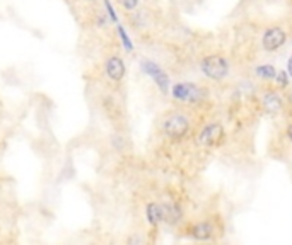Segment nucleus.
<instances>
[{
    "label": "nucleus",
    "instance_id": "nucleus-14",
    "mask_svg": "<svg viewBox=\"0 0 292 245\" xmlns=\"http://www.w3.org/2000/svg\"><path fill=\"white\" fill-rule=\"evenodd\" d=\"M103 6H104V9H106L108 17L111 19L113 22H118V16H116V12H114V9H113V6H111V2H109V0H103Z\"/></svg>",
    "mask_w": 292,
    "mask_h": 245
},
{
    "label": "nucleus",
    "instance_id": "nucleus-9",
    "mask_svg": "<svg viewBox=\"0 0 292 245\" xmlns=\"http://www.w3.org/2000/svg\"><path fill=\"white\" fill-rule=\"evenodd\" d=\"M162 206V222L176 225L181 220V209L173 203H161Z\"/></svg>",
    "mask_w": 292,
    "mask_h": 245
},
{
    "label": "nucleus",
    "instance_id": "nucleus-1",
    "mask_svg": "<svg viewBox=\"0 0 292 245\" xmlns=\"http://www.w3.org/2000/svg\"><path fill=\"white\" fill-rule=\"evenodd\" d=\"M202 72L212 80H224L229 74V63L222 55H209L202 60Z\"/></svg>",
    "mask_w": 292,
    "mask_h": 245
},
{
    "label": "nucleus",
    "instance_id": "nucleus-10",
    "mask_svg": "<svg viewBox=\"0 0 292 245\" xmlns=\"http://www.w3.org/2000/svg\"><path fill=\"white\" fill-rule=\"evenodd\" d=\"M145 215L147 220H149L151 225H159L162 222V206L161 203H149L145 208Z\"/></svg>",
    "mask_w": 292,
    "mask_h": 245
},
{
    "label": "nucleus",
    "instance_id": "nucleus-15",
    "mask_svg": "<svg viewBox=\"0 0 292 245\" xmlns=\"http://www.w3.org/2000/svg\"><path fill=\"white\" fill-rule=\"evenodd\" d=\"M289 74H285V72H279V74L275 75V80H277V85H279L280 89L287 87V84H289Z\"/></svg>",
    "mask_w": 292,
    "mask_h": 245
},
{
    "label": "nucleus",
    "instance_id": "nucleus-12",
    "mask_svg": "<svg viewBox=\"0 0 292 245\" xmlns=\"http://www.w3.org/2000/svg\"><path fill=\"white\" fill-rule=\"evenodd\" d=\"M256 74L261 77V79H265V80H272V79H275V75H277V72L275 68L272 65H260L256 68Z\"/></svg>",
    "mask_w": 292,
    "mask_h": 245
},
{
    "label": "nucleus",
    "instance_id": "nucleus-11",
    "mask_svg": "<svg viewBox=\"0 0 292 245\" xmlns=\"http://www.w3.org/2000/svg\"><path fill=\"white\" fill-rule=\"evenodd\" d=\"M263 106H265L267 111H272V113H277L280 111L282 108V102H280V97L277 94H265V97H263Z\"/></svg>",
    "mask_w": 292,
    "mask_h": 245
},
{
    "label": "nucleus",
    "instance_id": "nucleus-4",
    "mask_svg": "<svg viewBox=\"0 0 292 245\" xmlns=\"http://www.w3.org/2000/svg\"><path fill=\"white\" fill-rule=\"evenodd\" d=\"M140 66H142V70L145 72L147 75L152 77V80H154L157 87L161 89V92L166 94L167 90H169V77H167V74L161 68L159 65L154 63V61L143 60L140 63Z\"/></svg>",
    "mask_w": 292,
    "mask_h": 245
},
{
    "label": "nucleus",
    "instance_id": "nucleus-7",
    "mask_svg": "<svg viewBox=\"0 0 292 245\" xmlns=\"http://www.w3.org/2000/svg\"><path fill=\"white\" fill-rule=\"evenodd\" d=\"M222 138H224V128L219 123H214V124H209V126L200 133L198 143L202 147L212 148V147H217L219 143L222 142Z\"/></svg>",
    "mask_w": 292,
    "mask_h": 245
},
{
    "label": "nucleus",
    "instance_id": "nucleus-19",
    "mask_svg": "<svg viewBox=\"0 0 292 245\" xmlns=\"http://www.w3.org/2000/svg\"><path fill=\"white\" fill-rule=\"evenodd\" d=\"M87 2H98V0H87Z\"/></svg>",
    "mask_w": 292,
    "mask_h": 245
},
{
    "label": "nucleus",
    "instance_id": "nucleus-17",
    "mask_svg": "<svg viewBox=\"0 0 292 245\" xmlns=\"http://www.w3.org/2000/svg\"><path fill=\"white\" fill-rule=\"evenodd\" d=\"M287 74H289V77H292V56L287 61Z\"/></svg>",
    "mask_w": 292,
    "mask_h": 245
},
{
    "label": "nucleus",
    "instance_id": "nucleus-3",
    "mask_svg": "<svg viewBox=\"0 0 292 245\" xmlns=\"http://www.w3.org/2000/svg\"><path fill=\"white\" fill-rule=\"evenodd\" d=\"M171 94L176 100H181V102H198L205 95L203 90L193 84H176Z\"/></svg>",
    "mask_w": 292,
    "mask_h": 245
},
{
    "label": "nucleus",
    "instance_id": "nucleus-13",
    "mask_svg": "<svg viewBox=\"0 0 292 245\" xmlns=\"http://www.w3.org/2000/svg\"><path fill=\"white\" fill-rule=\"evenodd\" d=\"M116 29H118L120 40H122V43H123V46H125V50H127V51H132V50H133V45H132L130 38H128V34H127L125 27H123V26H122V24H118V26H116Z\"/></svg>",
    "mask_w": 292,
    "mask_h": 245
},
{
    "label": "nucleus",
    "instance_id": "nucleus-2",
    "mask_svg": "<svg viewBox=\"0 0 292 245\" xmlns=\"http://www.w3.org/2000/svg\"><path fill=\"white\" fill-rule=\"evenodd\" d=\"M190 129V119L183 116V114H169L164 121H162V131L166 136L171 138H181L188 133Z\"/></svg>",
    "mask_w": 292,
    "mask_h": 245
},
{
    "label": "nucleus",
    "instance_id": "nucleus-18",
    "mask_svg": "<svg viewBox=\"0 0 292 245\" xmlns=\"http://www.w3.org/2000/svg\"><path fill=\"white\" fill-rule=\"evenodd\" d=\"M287 136H289V140L292 142V124L287 126Z\"/></svg>",
    "mask_w": 292,
    "mask_h": 245
},
{
    "label": "nucleus",
    "instance_id": "nucleus-5",
    "mask_svg": "<svg viewBox=\"0 0 292 245\" xmlns=\"http://www.w3.org/2000/svg\"><path fill=\"white\" fill-rule=\"evenodd\" d=\"M104 74H106L108 80L114 82V84H120L127 74V66L123 58H120L118 55L108 56L106 61H104Z\"/></svg>",
    "mask_w": 292,
    "mask_h": 245
},
{
    "label": "nucleus",
    "instance_id": "nucleus-16",
    "mask_svg": "<svg viewBox=\"0 0 292 245\" xmlns=\"http://www.w3.org/2000/svg\"><path fill=\"white\" fill-rule=\"evenodd\" d=\"M120 4H122L127 11H133V9L138 6V0H120Z\"/></svg>",
    "mask_w": 292,
    "mask_h": 245
},
{
    "label": "nucleus",
    "instance_id": "nucleus-8",
    "mask_svg": "<svg viewBox=\"0 0 292 245\" xmlns=\"http://www.w3.org/2000/svg\"><path fill=\"white\" fill-rule=\"evenodd\" d=\"M190 233L195 240H210L214 237L215 228L210 222H200V223L191 227Z\"/></svg>",
    "mask_w": 292,
    "mask_h": 245
},
{
    "label": "nucleus",
    "instance_id": "nucleus-6",
    "mask_svg": "<svg viewBox=\"0 0 292 245\" xmlns=\"http://www.w3.org/2000/svg\"><path fill=\"white\" fill-rule=\"evenodd\" d=\"M285 41H287V34L284 32V29L279 26H274L265 31L261 45L265 48V51H277L279 48L285 45Z\"/></svg>",
    "mask_w": 292,
    "mask_h": 245
}]
</instances>
